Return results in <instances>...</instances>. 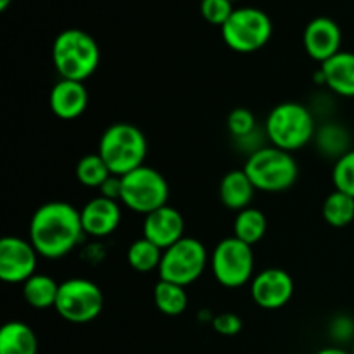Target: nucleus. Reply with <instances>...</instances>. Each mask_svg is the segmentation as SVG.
<instances>
[{"instance_id": "nucleus-22", "label": "nucleus", "mask_w": 354, "mask_h": 354, "mask_svg": "<svg viewBox=\"0 0 354 354\" xmlns=\"http://www.w3.org/2000/svg\"><path fill=\"white\" fill-rule=\"evenodd\" d=\"M266 228H268V221H266L265 213L258 209V207L249 206L235 214L234 237L245 242V244H258L265 237Z\"/></svg>"}, {"instance_id": "nucleus-21", "label": "nucleus", "mask_w": 354, "mask_h": 354, "mask_svg": "<svg viewBox=\"0 0 354 354\" xmlns=\"http://www.w3.org/2000/svg\"><path fill=\"white\" fill-rule=\"evenodd\" d=\"M313 142L317 144L318 152L325 158H334L337 161L341 156L351 151V137L349 131L339 123H322L317 128Z\"/></svg>"}, {"instance_id": "nucleus-14", "label": "nucleus", "mask_w": 354, "mask_h": 354, "mask_svg": "<svg viewBox=\"0 0 354 354\" xmlns=\"http://www.w3.org/2000/svg\"><path fill=\"white\" fill-rule=\"evenodd\" d=\"M142 237L151 241L162 251L171 248L173 244L185 237V220L183 214L176 207L166 206L152 211L147 216H144V225H142Z\"/></svg>"}, {"instance_id": "nucleus-24", "label": "nucleus", "mask_w": 354, "mask_h": 354, "mask_svg": "<svg viewBox=\"0 0 354 354\" xmlns=\"http://www.w3.org/2000/svg\"><path fill=\"white\" fill-rule=\"evenodd\" d=\"M322 214L327 225L334 228H344L351 225L354 221V197L348 196L344 192H334L328 194L322 206Z\"/></svg>"}, {"instance_id": "nucleus-8", "label": "nucleus", "mask_w": 354, "mask_h": 354, "mask_svg": "<svg viewBox=\"0 0 354 354\" xmlns=\"http://www.w3.org/2000/svg\"><path fill=\"white\" fill-rule=\"evenodd\" d=\"M209 268L214 280L227 289H239L251 283L254 273V252L252 245L227 237L214 245L209 256Z\"/></svg>"}, {"instance_id": "nucleus-12", "label": "nucleus", "mask_w": 354, "mask_h": 354, "mask_svg": "<svg viewBox=\"0 0 354 354\" xmlns=\"http://www.w3.org/2000/svg\"><path fill=\"white\" fill-rule=\"evenodd\" d=\"M251 297L261 310H280L287 306L294 296V280L286 270L266 268L252 277Z\"/></svg>"}, {"instance_id": "nucleus-7", "label": "nucleus", "mask_w": 354, "mask_h": 354, "mask_svg": "<svg viewBox=\"0 0 354 354\" xmlns=\"http://www.w3.org/2000/svg\"><path fill=\"white\" fill-rule=\"evenodd\" d=\"M273 24L268 14L258 7H235L221 26V37L228 48L239 54H252L270 41Z\"/></svg>"}, {"instance_id": "nucleus-1", "label": "nucleus", "mask_w": 354, "mask_h": 354, "mask_svg": "<svg viewBox=\"0 0 354 354\" xmlns=\"http://www.w3.org/2000/svg\"><path fill=\"white\" fill-rule=\"evenodd\" d=\"M83 237L80 209L64 201H50L38 206L28 227V241L45 259L64 258Z\"/></svg>"}, {"instance_id": "nucleus-28", "label": "nucleus", "mask_w": 354, "mask_h": 354, "mask_svg": "<svg viewBox=\"0 0 354 354\" xmlns=\"http://www.w3.org/2000/svg\"><path fill=\"white\" fill-rule=\"evenodd\" d=\"M227 128L228 133L237 140V138L248 137L252 131L258 130V123H256V116L252 114L251 109L248 107H235L230 111L227 118Z\"/></svg>"}, {"instance_id": "nucleus-30", "label": "nucleus", "mask_w": 354, "mask_h": 354, "mask_svg": "<svg viewBox=\"0 0 354 354\" xmlns=\"http://www.w3.org/2000/svg\"><path fill=\"white\" fill-rule=\"evenodd\" d=\"M328 337L335 342L334 346L353 344L354 342V318L351 315H335L328 322Z\"/></svg>"}, {"instance_id": "nucleus-18", "label": "nucleus", "mask_w": 354, "mask_h": 354, "mask_svg": "<svg viewBox=\"0 0 354 354\" xmlns=\"http://www.w3.org/2000/svg\"><path fill=\"white\" fill-rule=\"evenodd\" d=\"M256 192L258 190H256L254 183L251 182L244 169H232V171L225 173L220 182V189H218L221 204L235 213L251 206Z\"/></svg>"}, {"instance_id": "nucleus-27", "label": "nucleus", "mask_w": 354, "mask_h": 354, "mask_svg": "<svg viewBox=\"0 0 354 354\" xmlns=\"http://www.w3.org/2000/svg\"><path fill=\"white\" fill-rule=\"evenodd\" d=\"M332 183H334V190L354 197V149L346 152L334 162Z\"/></svg>"}, {"instance_id": "nucleus-5", "label": "nucleus", "mask_w": 354, "mask_h": 354, "mask_svg": "<svg viewBox=\"0 0 354 354\" xmlns=\"http://www.w3.org/2000/svg\"><path fill=\"white\" fill-rule=\"evenodd\" d=\"M244 169L259 192H286L299 176V166L292 152L282 151L273 145H265L248 156Z\"/></svg>"}, {"instance_id": "nucleus-31", "label": "nucleus", "mask_w": 354, "mask_h": 354, "mask_svg": "<svg viewBox=\"0 0 354 354\" xmlns=\"http://www.w3.org/2000/svg\"><path fill=\"white\" fill-rule=\"evenodd\" d=\"M213 328L216 334L225 335V337H234L242 330V318L237 313L232 311H225V313H218L213 317Z\"/></svg>"}, {"instance_id": "nucleus-19", "label": "nucleus", "mask_w": 354, "mask_h": 354, "mask_svg": "<svg viewBox=\"0 0 354 354\" xmlns=\"http://www.w3.org/2000/svg\"><path fill=\"white\" fill-rule=\"evenodd\" d=\"M38 339L33 328L19 320L7 322L0 328V354H37Z\"/></svg>"}, {"instance_id": "nucleus-25", "label": "nucleus", "mask_w": 354, "mask_h": 354, "mask_svg": "<svg viewBox=\"0 0 354 354\" xmlns=\"http://www.w3.org/2000/svg\"><path fill=\"white\" fill-rule=\"evenodd\" d=\"M128 265L131 266V270L138 273H151L158 272L159 265H161L162 259V249L158 248L156 244H152L151 241H147L145 237L137 239L130 244L127 252Z\"/></svg>"}, {"instance_id": "nucleus-13", "label": "nucleus", "mask_w": 354, "mask_h": 354, "mask_svg": "<svg viewBox=\"0 0 354 354\" xmlns=\"http://www.w3.org/2000/svg\"><path fill=\"white\" fill-rule=\"evenodd\" d=\"M342 31L332 17L318 16L306 24L303 33V45L313 61L324 64L341 52Z\"/></svg>"}, {"instance_id": "nucleus-36", "label": "nucleus", "mask_w": 354, "mask_h": 354, "mask_svg": "<svg viewBox=\"0 0 354 354\" xmlns=\"http://www.w3.org/2000/svg\"><path fill=\"white\" fill-rule=\"evenodd\" d=\"M230 2H232V3H234V2H237V0H230Z\"/></svg>"}, {"instance_id": "nucleus-17", "label": "nucleus", "mask_w": 354, "mask_h": 354, "mask_svg": "<svg viewBox=\"0 0 354 354\" xmlns=\"http://www.w3.org/2000/svg\"><path fill=\"white\" fill-rule=\"evenodd\" d=\"M317 80L335 95L354 99V52L341 50L320 64Z\"/></svg>"}, {"instance_id": "nucleus-33", "label": "nucleus", "mask_w": 354, "mask_h": 354, "mask_svg": "<svg viewBox=\"0 0 354 354\" xmlns=\"http://www.w3.org/2000/svg\"><path fill=\"white\" fill-rule=\"evenodd\" d=\"M315 354H351V351H346L344 348H341V346H327V348H322L318 349Z\"/></svg>"}, {"instance_id": "nucleus-35", "label": "nucleus", "mask_w": 354, "mask_h": 354, "mask_svg": "<svg viewBox=\"0 0 354 354\" xmlns=\"http://www.w3.org/2000/svg\"><path fill=\"white\" fill-rule=\"evenodd\" d=\"M351 354H354V342L351 344Z\"/></svg>"}, {"instance_id": "nucleus-2", "label": "nucleus", "mask_w": 354, "mask_h": 354, "mask_svg": "<svg viewBox=\"0 0 354 354\" xmlns=\"http://www.w3.org/2000/svg\"><path fill=\"white\" fill-rule=\"evenodd\" d=\"M317 128L313 111L299 102L277 104L263 124L268 144L287 152H296L311 144Z\"/></svg>"}, {"instance_id": "nucleus-11", "label": "nucleus", "mask_w": 354, "mask_h": 354, "mask_svg": "<svg viewBox=\"0 0 354 354\" xmlns=\"http://www.w3.org/2000/svg\"><path fill=\"white\" fill-rule=\"evenodd\" d=\"M40 254L28 239L6 235L0 241V279L6 283H21L37 273Z\"/></svg>"}, {"instance_id": "nucleus-32", "label": "nucleus", "mask_w": 354, "mask_h": 354, "mask_svg": "<svg viewBox=\"0 0 354 354\" xmlns=\"http://www.w3.org/2000/svg\"><path fill=\"white\" fill-rule=\"evenodd\" d=\"M99 196L107 197V199L120 201L121 197V176L111 175L106 182L102 183V187L99 189Z\"/></svg>"}, {"instance_id": "nucleus-26", "label": "nucleus", "mask_w": 354, "mask_h": 354, "mask_svg": "<svg viewBox=\"0 0 354 354\" xmlns=\"http://www.w3.org/2000/svg\"><path fill=\"white\" fill-rule=\"evenodd\" d=\"M76 180L82 183L83 187H88V189H100L102 183L109 178L113 173L109 171L107 165L104 162V159L100 158L97 152L93 154H86L76 162L75 169Z\"/></svg>"}, {"instance_id": "nucleus-34", "label": "nucleus", "mask_w": 354, "mask_h": 354, "mask_svg": "<svg viewBox=\"0 0 354 354\" xmlns=\"http://www.w3.org/2000/svg\"><path fill=\"white\" fill-rule=\"evenodd\" d=\"M10 2H12V0H0V10L3 12V10L10 6Z\"/></svg>"}, {"instance_id": "nucleus-23", "label": "nucleus", "mask_w": 354, "mask_h": 354, "mask_svg": "<svg viewBox=\"0 0 354 354\" xmlns=\"http://www.w3.org/2000/svg\"><path fill=\"white\" fill-rule=\"evenodd\" d=\"M154 304L166 317H178L189 306V296L185 287L178 283L159 280L154 287Z\"/></svg>"}, {"instance_id": "nucleus-9", "label": "nucleus", "mask_w": 354, "mask_h": 354, "mask_svg": "<svg viewBox=\"0 0 354 354\" xmlns=\"http://www.w3.org/2000/svg\"><path fill=\"white\" fill-rule=\"evenodd\" d=\"M209 256L207 249L199 239L183 237L171 248L162 251L161 265H159V280L178 283L187 287L199 280L206 272Z\"/></svg>"}, {"instance_id": "nucleus-15", "label": "nucleus", "mask_w": 354, "mask_h": 354, "mask_svg": "<svg viewBox=\"0 0 354 354\" xmlns=\"http://www.w3.org/2000/svg\"><path fill=\"white\" fill-rule=\"evenodd\" d=\"M83 232L93 239L109 237L121 223V203L97 196L80 209Z\"/></svg>"}, {"instance_id": "nucleus-16", "label": "nucleus", "mask_w": 354, "mask_h": 354, "mask_svg": "<svg viewBox=\"0 0 354 354\" xmlns=\"http://www.w3.org/2000/svg\"><path fill=\"white\" fill-rule=\"evenodd\" d=\"M88 106V90L82 82L59 80L48 93V107L59 120L71 121L82 116Z\"/></svg>"}, {"instance_id": "nucleus-4", "label": "nucleus", "mask_w": 354, "mask_h": 354, "mask_svg": "<svg viewBox=\"0 0 354 354\" xmlns=\"http://www.w3.org/2000/svg\"><path fill=\"white\" fill-rule=\"evenodd\" d=\"M97 154L104 159L109 171L116 176L128 175L145 165L147 138L131 123H113L100 135Z\"/></svg>"}, {"instance_id": "nucleus-6", "label": "nucleus", "mask_w": 354, "mask_h": 354, "mask_svg": "<svg viewBox=\"0 0 354 354\" xmlns=\"http://www.w3.org/2000/svg\"><path fill=\"white\" fill-rule=\"evenodd\" d=\"M169 185L158 169L144 165L128 175L121 176L120 203L133 213L147 216L152 211L166 206Z\"/></svg>"}, {"instance_id": "nucleus-20", "label": "nucleus", "mask_w": 354, "mask_h": 354, "mask_svg": "<svg viewBox=\"0 0 354 354\" xmlns=\"http://www.w3.org/2000/svg\"><path fill=\"white\" fill-rule=\"evenodd\" d=\"M59 286L55 279H52L47 273H35L31 279H28L23 283V297L31 308L35 310H48V308L55 306L59 294Z\"/></svg>"}, {"instance_id": "nucleus-3", "label": "nucleus", "mask_w": 354, "mask_h": 354, "mask_svg": "<svg viewBox=\"0 0 354 354\" xmlns=\"http://www.w3.org/2000/svg\"><path fill=\"white\" fill-rule=\"evenodd\" d=\"M52 62L62 80L83 83L99 68L100 47L86 31L68 28L52 44Z\"/></svg>"}, {"instance_id": "nucleus-29", "label": "nucleus", "mask_w": 354, "mask_h": 354, "mask_svg": "<svg viewBox=\"0 0 354 354\" xmlns=\"http://www.w3.org/2000/svg\"><path fill=\"white\" fill-rule=\"evenodd\" d=\"M234 10L235 7L230 0H201V16L214 26H223Z\"/></svg>"}, {"instance_id": "nucleus-10", "label": "nucleus", "mask_w": 354, "mask_h": 354, "mask_svg": "<svg viewBox=\"0 0 354 354\" xmlns=\"http://www.w3.org/2000/svg\"><path fill=\"white\" fill-rule=\"evenodd\" d=\"M104 308V294L95 282L82 277L68 279L59 286L54 310L69 324H90Z\"/></svg>"}]
</instances>
